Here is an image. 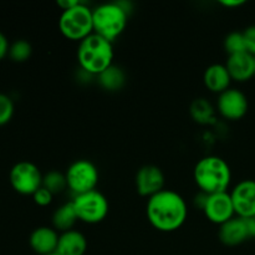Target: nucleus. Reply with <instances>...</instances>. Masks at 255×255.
Here are the masks:
<instances>
[{
    "instance_id": "nucleus-1",
    "label": "nucleus",
    "mask_w": 255,
    "mask_h": 255,
    "mask_svg": "<svg viewBox=\"0 0 255 255\" xmlns=\"http://www.w3.org/2000/svg\"><path fill=\"white\" fill-rule=\"evenodd\" d=\"M146 214L149 224L154 229L171 233L184 224L188 217V207L181 194L164 188L148 198Z\"/></svg>"
},
{
    "instance_id": "nucleus-2",
    "label": "nucleus",
    "mask_w": 255,
    "mask_h": 255,
    "mask_svg": "<svg viewBox=\"0 0 255 255\" xmlns=\"http://www.w3.org/2000/svg\"><path fill=\"white\" fill-rule=\"evenodd\" d=\"M193 178L202 193H222L228 192L232 182V171L223 158L218 156H207L197 162Z\"/></svg>"
},
{
    "instance_id": "nucleus-3",
    "label": "nucleus",
    "mask_w": 255,
    "mask_h": 255,
    "mask_svg": "<svg viewBox=\"0 0 255 255\" xmlns=\"http://www.w3.org/2000/svg\"><path fill=\"white\" fill-rule=\"evenodd\" d=\"M114 55L112 42L94 32L80 41L77 61L80 67L87 74L99 76L114 65Z\"/></svg>"
},
{
    "instance_id": "nucleus-4",
    "label": "nucleus",
    "mask_w": 255,
    "mask_h": 255,
    "mask_svg": "<svg viewBox=\"0 0 255 255\" xmlns=\"http://www.w3.org/2000/svg\"><path fill=\"white\" fill-rule=\"evenodd\" d=\"M94 32L114 41L126 29L128 10L122 2H106L92 10Z\"/></svg>"
},
{
    "instance_id": "nucleus-5",
    "label": "nucleus",
    "mask_w": 255,
    "mask_h": 255,
    "mask_svg": "<svg viewBox=\"0 0 255 255\" xmlns=\"http://www.w3.org/2000/svg\"><path fill=\"white\" fill-rule=\"evenodd\" d=\"M59 30L66 39L82 41L94 34L92 10L82 2L71 9L64 10L59 19Z\"/></svg>"
},
{
    "instance_id": "nucleus-6",
    "label": "nucleus",
    "mask_w": 255,
    "mask_h": 255,
    "mask_svg": "<svg viewBox=\"0 0 255 255\" xmlns=\"http://www.w3.org/2000/svg\"><path fill=\"white\" fill-rule=\"evenodd\" d=\"M71 203L79 221L84 223L97 224L104 221L109 214V201L97 189L75 196Z\"/></svg>"
},
{
    "instance_id": "nucleus-7",
    "label": "nucleus",
    "mask_w": 255,
    "mask_h": 255,
    "mask_svg": "<svg viewBox=\"0 0 255 255\" xmlns=\"http://www.w3.org/2000/svg\"><path fill=\"white\" fill-rule=\"evenodd\" d=\"M65 176H66L67 188L75 196L95 191L100 179L99 169L89 159L75 161L74 163L70 164Z\"/></svg>"
},
{
    "instance_id": "nucleus-8",
    "label": "nucleus",
    "mask_w": 255,
    "mask_h": 255,
    "mask_svg": "<svg viewBox=\"0 0 255 255\" xmlns=\"http://www.w3.org/2000/svg\"><path fill=\"white\" fill-rule=\"evenodd\" d=\"M42 173L36 164L31 162H17L9 173V182L12 189L22 196H34L42 187Z\"/></svg>"
},
{
    "instance_id": "nucleus-9",
    "label": "nucleus",
    "mask_w": 255,
    "mask_h": 255,
    "mask_svg": "<svg viewBox=\"0 0 255 255\" xmlns=\"http://www.w3.org/2000/svg\"><path fill=\"white\" fill-rule=\"evenodd\" d=\"M201 209L209 222L218 226H222L236 217L231 193L228 192L207 194Z\"/></svg>"
},
{
    "instance_id": "nucleus-10",
    "label": "nucleus",
    "mask_w": 255,
    "mask_h": 255,
    "mask_svg": "<svg viewBox=\"0 0 255 255\" xmlns=\"http://www.w3.org/2000/svg\"><path fill=\"white\" fill-rule=\"evenodd\" d=\"M249 102L246 94L238 89L229 87L218 96L217 101V109L222 117L231 121L243 119L248 112Z\"/></svg>"
},
{
    "instance_id": "nucleus-11",
    "label": "nucleus",
    "mask_w": 255,
    "mask_h": 255,
    "mask_svg": "<svg viewBox=\"0 0 255 255\" xmlns=\"http://www.w3.org/2000/svg\"><path fill=\"white\" fill-rule=\"evenodd\" d=\"M236 216L248 219L255 216V181L244 179L231 192Z\"/></svg>"
},
{
    "instance_id": "nucleus-12",
    "label": "nucleus",
    "mask_w": 255,
    "mask_h": 255,
    "mask_svg": "<svg viewBox=\"0 0 255 255\" xmlns=\"http://www.w3.org/2000/svg\"><path fill=\"white\" fill-rule=\"evenodd\" d=\"M134 183L139 196L151 198L164 189V174L159 167L146 164L137 171Z\"/></svg>"
},
{
    "instance_id": "nucleus-13",
    "label": "nucleus",
    "mask_w": 255,
    "mask_h": 255,
    "mask_svg": "<svg viewBox=\"0 0 255 255\" xmlns=\"http://www.w3.org/2000/svg\"><path fill=\"white\" fill-rule=\"evenodd\" d=\"M226 67L231 75L232 81H249L255 77V56L248 51L231 55L227 60Z\"/></svg>"
},
{
    "instance_id": "nucleus-14",
    "label": "nucleus",
    "mask_w": 255,
    "mask_h": 255,
    "mask_svg": "<svg viewBox=\"0 0 255 255\" xmlns=\"http://www.w3.org/2000/svg\"><path fill=\"white\" fill-rule=\"evenodd\" d=\"M219 241L227 247H237L244 243L249 237L248 226L244 218L234 217L224 224L219 226Z\"/></svg>"
},
{
    "instance_id": "nucleus-15",
    "label": "nucleus",
    "mask_w": 255,
    "mask_h": 255,
    "mask_svg": "<svg viewBox=\"0 0 255 255\" xmlns=\"http://www.w3.org/2000/svg\"><path fill=\"white\" fill-rule=\"evenodd\" d=\"M60 234L51 227H39L30 234V248L39 255L56 253Z\"/></svg>"
},
{
    "instance_id": "nucleus-16",
    "label": "nucleus",
    "mask_w": 255,
    "mask_h": 255,
    "mask_svg": "<svg viewBox=\"0 0 255 255\" xmlns=\"http://www.w3.org/2000/svg\"><path fill=\"white\" fill-rule=\"evenodd\" d=\"M203 82L209 91L221 95L222 92L229 89L232 77L227 70L226 65L213 64L207 67L206 71H204Z\"/></svg>"
},
{
    "instance_id": "nucleus-17",
    "label": "nucleus",
    "mask_w": 255,
    "mask_h": 255,
    "mask_svg": "<svg viewBox=\"0 0 255 255\" xmlns=\"http://www.w3.org/2000/svg\"><path fill=\"white\" fill-rule=\"evenodd\" d=\"M87 251V239L81 232L71 231L60 234L56 253L60 255H85Z\"/></svg>"
},
{
    "instance_id": "nucleus-18",
    "label": "nucleus",
    "mask_w": 255,
    "mask_h": 255,
    "mask_svg": "<svg viewBox=\"0 0 255 255\" xmlns=\"http://www.w3.org/2000/svg\"><path fill=\"white\" fill-rule=\"evenodd\" d=\"M77 221H79L77 214L75 212L74 206L70 202V203L62 204L54 212V214H52V226L54 227L52 228L55 231L64 233V232L71 231Z\"/></svg>"
},
{
    "instance_id": "nucleus-19",
    "label": "nucleus",
    "mask_w": 255,
    "mask_h": 255,
    "mask_svg": "<svg viewBox=\"0 0 255 255\" xmlns=\"http://www.w3.org/2000/svg\"><path fill=\"white\" fill-rule=\"evenodd\" d=\"M97 77H99L100 85L105 90H109V91H117V90L122 89V86L125 85V81H126L125 72L120 67L115 66V65H112L109 69L105 70Z\"/></svg>"
},
{
    "instance_id": "nucleus-20",
    "label": "nucleus",
    "mask_w": 255,
    "mask_h": 255,
    "mask_svg": "<svg viewBox=\"0 0 255 255\" xmlns=\"http://www.w3.org/2000/svg\"><path fill=\"white\" fill-rule=\"evenodd\" d=\"M42 187L51 192L54 196L61 193L65 188H67L66 176H65V173L57 171L49 172L42 177Z\"/></svg>"
},
{
    "instance_id": "nucleus-21",
    "label": "nucleus",
    "mask_w": 255,
    "mask_h": 255,
    "mask_svg": "<svg viewBox=\"0 0 255 255\" xmlns=\"http://www.w3.org/2000/svg\"><path fill=\"white\" fill-rule=\"evenodd\" d=\"M191 115L199 124H208L211 122V120H213L214 111L206 100L198 99L192 104Z\"/></svg>"
},
{
    "instance_id": "nucleus-22",
    "label": "nucleus",
    "mask_w": 255,
    "mask_h": 255,
    "mask_svg": "<svg viewBox=\"0 0 255 255\" xmlns=\"http://www.w3.org/2000/svg\"><path fill=\"white\" fill-rule=\"evenodd\" d=\"M32 54V47L29 41L26 40H16L12 42L9 47V54L7 56L14 62H25L30 59Z\"/></svg>"
},
{
    "instance_id": "nucleus-23",
    "label": "nucleus",
    "mask_w": 255,
    "mask_h": 255,
    "mask_svg": "<svg viewBox=\"0 0 255 255\" xmlns=\"http://www.w3.org/2000/svg\"><path fill=\"white\" fill-rule=\"evenodd\" d=\"M224 49L228 52L229 56L247 51L243 32L233 31L227 35V37L224 39Z\"/></svg>"
},
{
    "instance_id": "nucleus-24",
    "label": "nucleus",
    "mask_w": 255,
    "mask_h": 255,
    "mask_svg": "<svg viewBox=\"0 0 255 255\" xmlns=\"http://www.w3.org/2000/svg\"><path fill=\"white\" fill-rule=\"evenodd\" d=\"M15 106L7 95L0 94V126L9 124L14 116Z\"/></svg>"
},
{
    "instance_id": "nucleus-25",
    "label": "nucleus",
    "mask_w": 255,
    "mask_h": 255,
    "mask_svg": "<svg viewBox=\"0 0 255 255\" xmlns=\"http://www.w3.org/2000/svg\"><path fill=\"white\" fill-rule=\"evenodd\" d=\"M32 198H34V202L39 207H47L51 204L52 198H54V194H52L51 192L47 191L46 188L41 187V188H39L36 192H35Z\"/></svg>"
},
{
    "instance_id": "nucleus-26",
    "label": "nucleus",
    "mask_w": 255,
    "mask_h": 255,
    "mask_svg": "<svg viewBox=\"0 0 255 255\" xmlns=\"http://www.w3.org/2000/svg\"><path fill=\"white\" fill-rule=\"evenodd\" d=\"M243 36L244 41H246L247 51L255 56V25L247 27L243 31Z\"/></svg>"
},
{
    "instance_id": "nucleus-27",
    "label": "nucleus",
    "mask_w": 255,
    "mask_h": 255,
    "mask_svg": "<svg viewBox=\"0 0 255 255\" xmlns=\"http://www.w3.org/2000/svg\"><path fill=\"white\" fill-rule=\"evenodd\" d=\"M9 47L10 44L7 41L6 36L0 31V61L4 60V57L7 56V54H9Z\"/></svg>"
},
{
    "instance_id": "nucleus-28",
    "label": "nucleus",
    "mask_w": 255,
    "mask_h": 255,
    "mask_svg": "<svg viewBox=\"0 0 255 255\" xmlns=\"http://www.w3.org/2000/svg\"><path fill=\"white\" fill-rule=\"evenodd\" d=\"M79 0H59V1L56 2L57 5H59L60 9L64 11V10H69L71 9V7L76 6L77 4H79Z\"/></svg>"
},
{
    "instance_id": "nucleus-29",
    "label": "nucleus",
    "mask_w": 255,
    "mask_h": 255,
    "mask_svg": "<svg viewBox=\"0 0 255 255\" xmlns=\"http://www.w3.org/2000/svg\"><path fill=\"white\" fill-rule=\"evenodd\" d=\"M219 4L226 7H237L246 4V1L244 0H222V1H219Z\"/></svg>"
},
{
    "instance_id": "nucleus-30",
    "label": "nucleus",
    "mask_w": 255,
    "mask_h": 255,
    "mask_svg": "<svg viewBox=\"0 0 255 255\" xmlns=\"http://www.w3.org/2000/svg\"><path fill=\"white\" fill-rule=\"evenodd\" d=\"M246 222H247V226H248L249 237H253V238H255V216L246 219Z\"/></svg>"
},
{
    "instance_id": "nucleus-31",
    "label": "nucleus",
    "mask_w": 255,
    "mask_h": 255,
    "mask_svg": "<svg viewBox=\"0 0 255 255\" xmlns=\"http://www.w3.org/2000/svg\"><path fill=\"white\" fill-rule=\"evenodd\" d=\"M49 255H60V254H57V253H54V254H49Z\"/></svg>"
}]
</instances>
